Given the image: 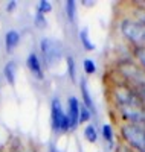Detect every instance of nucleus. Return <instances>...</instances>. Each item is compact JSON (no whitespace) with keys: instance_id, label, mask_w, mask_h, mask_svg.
I'll return each instance as SVG.
<instances>
[{"instance_id":"nucleus-1","label":"nucleus","mask_w":145,"mask_h":152,"mask_svg":"<svg viewBox=\"0 0 145 152\" xmlns=\"http://www.w3.org/2000/svg\"><path fill=\"white\" fill-rule=\"evenodd\" d=\"M38 55L46 69L57 67L64 58V46L57 38L43 37L38 41Z\"/></svg>"},{"instance_id":"nucleus-2","label":"nucleus","mask_w":145,"mask_h":152,"mask_svg":"<svg viewBox=\"0 0 145 152\" xmlns=\"http://www.w3.org/2000/svg\"><path fill=\"white\" fill-rule=\"evenodd\" d=\"M49 117H50V129L54 134L61 135L70 132V122L67 117V113L64 110V105L61 102V99L58 96H54L50 99L49 105Z\"/></svg>"},{"instance_id":"nucleus-3","label":"nucleus","mask_w":145,"mask_h":152,"mask_svg":"<svg viewBox=\"0 0 145 152\" xmlns=\"http://www.w3.org/2000/svg\"><path fill=\"white\" fill-rule=\"evenodd\" d=\"M119 31L124 40L133 47H145V24L127 17L119 23Z\"/></svg>"},{"instance_id":"nucleus-4","label":"nucleus","mask_w":145,"mask_h":152,"mask_svg":"<svg viewBox=\"0 0 145 152\" xmlns=\"http://www.w3.org/2000/svg\"><path fill=\"white\" fill-rule=\"evenodd\" d=\"M119 134L128 149L135 152H145V126L133 123H121Z\"/></svg>"},{"instance_id":"nucleus-5","label":"nucleus","mask_w":145,"mask_h":152,"mask_svg":"<svg viewBox=\"0 0 145 152\" xmlns=\"http://www.w3.org/2000/svg\"><path fill=\"white\" fill-rule=\"evenodd\" d=\"M24 64H26V69H28V72L31 73V76L34 79L44 81V78H46V73H44L46 67L43 64L40 55H38V52H31L28 56H26Z\"/></svg>"},{"instance_id":"nucleus-6","label":"nucleus","mask_w":145,"mask_h":152,"mask_svg":"<svg viewBox=\"0 0 145 152\" xmlns=\"http://www.w3.org/2000/svg\"><path fill=\"white\" fill-rule=\"evenodd\" d=\"M81 100L76 96H69L67 97V104H66V113L70 122V129L75 131L80 126V113H81Z\"/></svg>"},{"instance_id":"nucleus-7","label":"nucleus","mask_w":145,"mask_h":152,"mask_svg":"<svg viewBox=\"0 0 145 152\" xmlns=\"http://www.w3.org/2000/svg\"><path fill=\"white\" fill-rule=\"evenodd\" d=\"M80 93H81V104L93 114L96 116V105H95V100L92 97V93L89 90V85H87V79L81 78L80 79Z\"/></svg>"},{"instance_id":"nucleus-8","label":"nucleus","mask_w":145,"mask_h":152,"mask_svg":"<svg viewBox=\"0 0 145 152\" xmlns=\"http://www.w3.org/2000/svg\"><path fill=\"white\" fill-rule=\"evenodd\" d=\"M21 43V34L20 31L17 29H9L5 32V37H3V46H5V50L6 53H12L14 50L20 46Z\"/></svg>"},{"instance_id":"nucleus-9","label":"nucleus","mask_w":145,"mask_h":152,"mask_svg":"<svg viewBox=\"0 0 145 152\" xmlns=\"http://www.w3.org/2000/svg\"><path fill=\"white\" fill-rule=\"evenodd\" d=\"M17 76H18V62L14 59H9L3 66V79L6 81L8 85L14 87L17 82Z\"/></svg>"},{"instance_id":"nucleus-10","label":"nucleus","mask_w":145,"mask_h":152,"mask_svg":"<svg viewBox=\"0 0 145 152\" xmlns=\"http://www.w3.org/2000/svg\"><path fill=\"white\" fill-rule=\"evenodd\" d=\"M78 38H80V43H81L83 49L87 50V52H93V50L96 49L95 43L90 40V35H89V29L87 28L80 29V32H78Z\"/></svg>"},{"instance_id":"nucleus-11","label":"nucleus","mask_w":145,"mask_h":152,"mask_svg":"<svg viewBox=\"0 0 145 152\" xmlns=\"http://www.w3.org/2000/svg\"><path fill=\"white\" fill-rule=\"evenodd\" d=\"M66 72L72 82L78 81V70H76V61L73 55H66Z\"/></svg>"},{"instance_id":"nucleus-12","label":"nucleus","mask_w":145,"mask_h":152,"mask_svg":"<svg viewBox=\"0 0 145 152\" xmlns=\"http://www.w3.org/2000/svg\"><path fill=\"white\" fill-rule=\"evenodd\" d=\"M101 137H102V140L109 145V148L115 146V129L110 123H104L101 126Z\"/></svg>"},{"instance_id":"nucleus-13","label":"nucleus","mask_w":145,"mask_h":152,"mask_svg":"<svg viewBox=\"0 0 145 152\" xmlns=\"http://www.w3.org/2000/svg\"><path fill=\"white\" fill-rule=\"evenodd\" d=\"M131 58L135 64L145 73V47H133L131 49Z\"/></svg>"},{"instance_id":"nucleus-14","label":"nucleus","mask_w":145,"mask_h":152,"mask_svg":"<svg viewBox=\"0 0 145 152\" xmlns=\"http://www.w3.org/2000/svg\"><path fill=\"white\" fill-rule=\"evenodd\" d=\"M64 14H66L67 21L70 24H75L76 23L78 12H76V2H75V0H67V2L64 3Z\"/></svg>"},{"instance_id":"nucleus-15","label":"nucleus","mask_w":145,"mask_h":152,"mask_svg":"<svg viewBox=\"0 0 145 152\" xmlns=\"http://www.w3.org/2000/svg\"><path fill=\"white\" fill-rule=\"evenodd\" d=\"M84 138L89 142V143H96L98 142V138H99V132H98V128L93 125V123H87L84 126V132H83Z\"/></svg>"},{"instance_id":"nucleus-16","label":"nucleus","mask_w":145,"mask_h":152,"mask_svg":"<svg viewBox=\"0 0 145 152\" xmlns=\"http://www.w3.org/2000/svg\"><path fill=\"white\" fill-rule=\"evenodd\" d=\"M34 26L35 29H40V31H44L47 28V15L41 14V12H34Z\"/></svg>"},{"instance_id":"nucleus-17","label":"nucleus","mask_w":145,"mask_h":152,"mask_svg":"<svg viewBox=\"0 0 145 152\" xmlns=\"http://www.w3.org/2000/svg\"><path fill=\"white\" fill-rule=\"evenodd\" d=\"M83 70L86 73V76H92V75H95L98 67H96V62L92 59V58H84L83 59Z\"/></svg>"},{"instance_id":"nucleus-18","label":"nucleus","mask_w":145,"mask_h":152,"mask_svg":"<svg viewBox=\"0 0 145 152\" xmlns=\"http://www.w3.org/2000/svg\"><path fill=\"white\" fill-rule=\"evenodd\" d=\"M52 8H54V6H52V3L49 2V0H40V2L37 3V6H35V11L47 15V14L52 12Z\"/></svg>"},{"instance_id":"nucleus-19","label":"nucleus","mask_w":145,"mask_h":152,"mask_svg":"<svg viewBox=\"0 0 145 152\" xmlns=\"http://www.w3.org/2000/svg\"><path fill=\"white\" fill-rule=\"evenodd\" d=\"M92 117H93V114H92L84 105H81V113H80V125H87V123H90V120H92Z\"/></svg>"},{"instance_id":"nucleus-20","label":"nucleus","mask_w":145,"mask_h":152,"mask_svg":"<svg viewBox=\"0 0 145 152\" xmlns=\"http://www.w3.org/2000/svg\"><path fill=\"white\" fill-rule=\"evenodd\" d=\"M17 8H18V2H17V0H11V2L6 3V11L9 12V14H12Z\"/></svg>"},{"instance_id":"nucleus-21","label":"nucleus","mask_w":145,"mask_h":152,"mask_svg":"<svg viewBox=\"0 0 145 152\" xmlns=\"http://www.w3.org/2000/svg\"><path fill=\"white\" fill-rule=\"evenodd\" d=\"M47 152H61V151H60V149H58V148H57L54 143H50V145H49V149H47Z\"/></svg>"},{"instance_id":"nucleus-22","label":"nucleus","mask_w":145,"mask_h":152,"mask_svg":"<svg viewBox=\"0 0 145 152\" xmlns=\"http://www.w3.org/2000/svg\"><path fill=\"white\" fill-rule=\"evenodd\" d=\"M83 5H84V6H93L95 2H90V3H89V2H83Z\"/></svg>"},{"instance_id":"nucleus-23","label":"nucleus","mask_w":145,"mask_h":152,"mask_svg":"<svg viewBox=\"0 0 145 152\" xmlns=\"http://www.w3.org/2000/svg\"><path fill=\"white\" fill-rule=\"evenodd\" d=\"M78 152H84V151H83V148H81L80 145H78Z\"/></svg>"}]
</instances>
